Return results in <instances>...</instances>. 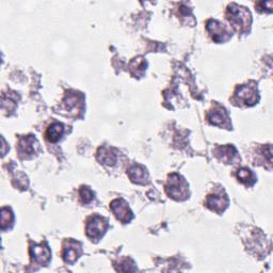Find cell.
<instances>
[{
	"instance_id": "obj_18",
	"label": "cell",
	"mask_w": 273,
	"mask_h": 273,
	"mask_svg": "<svg viewBox=\"0 0 273 273\" xmlns=\"http://www.w3.org/2000/svg\"><path fill=\"white\" fill-rule=\"evenodd\" d=\"M13 222V214L9 208L1 209V229L5 231L9 228V225Z\"/></svg>"
},
{
	"instance_id": "obj_14",
	"label": "cell",
	"mask_w": 273,
	"mask_h": 273,
	"mask_svg": "<svg viewBox=\"0 0 273 273\" xmlns=\"http://www.w3.org/2000/svg\"><path fill=\"white\" fill-rule=\"evenodd\" d=\"M216 155L224 162L230 163L234 160V158L237 155V151L234 146H232V145L220 146V148H218L216 150Z\"/></svg>"
},
{
	"instance_id": "obj_13",
	"label": "cell",
	"mask_w": 273,
	"mask_h": 273,
	"mask_svg": "<svg viewBox=\"0 0 273 273\" xmlns=\"http://www.w3.org/2000/svg\"><path fill=\"white\" fill-rule=\"evenodd\" d=\"M208 121L216 126H225L229 123V117L224 109L218 108L211 110L207 116Z\"/></svg>"
},
{
	"instance_id": "obj_19",
	"label": "cell",
	"mask_w": 273,
	"mask_h": 273,
	"mask_svg": "<svg viewBox=\"0 0 273 273\" xmlns=\"http://www.w3.org/2000/svg\"><path fill=\"white\" fill-rule=\"evenodd\" d=\"M80 197L82 199V202L84 204H89L92 202L93 197H94V195L90 188L88 187H81L80 189Z\"/></svg>"
},
{
	"instance_id": "obj_5",
	"label": "cell",
	"mask_w": 273,
	"mask_h": 273,
	"mask_svg": "<svg viewBox=\"0 0 273 273\" xmlns=\"http://www.w3.org/2000/svg\"><path fill=\"white\" fill-rule=\"evenodd\" d=\"M206 28H207V31L209 32V35L211 36L212 39H214V41L217 43H222L230 38V33L224 27V25H222L218 21L210 19V21L207 22Z\"/></svg>"
},
{
	"instance_id": "obj_7",
	"label": "cell",
	"mask_w": 273,
	"mask_h": 273,
	"mask_svg": "<svg viewBox=\"0 0 273 273\" xmlns=\"http://www.w3.org/2000/svg\"><path fill=\"white\" fill-rule=\"evenodd\" d=\"M236 97L242 104L248 106H253L258 102V95L256 90L250 85L239 86L236 92Z\"/></svg>"
},
{
	"instance_id": "obj_4",
	"label": "cell",
	"mask_w": 273,
	"mask_h": 273,
	"mask_svg": "<svg viewBox=\"0 0 273 273\" xmlns=\"http://www.w3.org/2000/svg\"><path fill=\"white\" fill-rule=\"evenodd\" d=\"M110 208L118 221L122 223H128L134 218V215L128 207V204L122 198H117L110 204Z\"/></svg>"
},
{
	"instance_id": "obj_6",
	"label": "cell",
	"mask_w": 273,
	"mask_h": 273,
	"mask_svg": "<svg viewBox=\"0 0 273 273\" xmlns=\"http://www.w3.org/2000/svg\"><path fill=\"white\" fill-rule=\"evenodd\" d=\"M30 255L33 262L39 265H46L50 261L51 252L46 244H35L30 248Z\"/></svg>"
},
{
	"instance_id": "obj_15",
	"label": "cell",
	"mask_w": 273,
	"mask_h": 273,
	"mask_svg": "<svg viewBox=\"0 0 273 273\" xmlns=\"http://www.w3.org/2000/svg\"><path fill=\"white\" fill-rule=\"evenodd\" d=\"M81 99L80 95H78L77 93H74V94H69L65 97L63 105L65 109L70 111L71 113H74V115H77V112L79 111V108L81 106Z\"/></svg>"
},
{
	"instance_id": "obj_9",
	"label": "cell",
	"mask_w": 273,
	"mask_h": 273,
	"mask_svg": "<svg viewBox=\"0 0 273 273\" xmlns=\"http://www.w3.org/2000/svg\"><path fill=\"white\" fill-rule=\"evenodd\" d=\"M206 205L212 211H216L218 214H221L224 209L228 207L229 199L226 196H222L221 195H211L208 196Z\"/></svg>"
},
{
	"instance_id": "obj_11",
	"label": "cell",
	"mask_w": 273,
	"mask_h": 273,
	"mask_svg": "<svg viewBox=\"0 0 273 273\" xmlns=\"http://www.w3.org/2000/svg\"><path fill=\"white\" fill-rule=\"evenodd\" d=\"M38 148V141L37 139L33 136H28L23 138L21 141H19L18 149L21 154L31 156L36 154V150Z\"/></svg>"
},
{
	"instance_id": "obj_17",
	"label": "cell",
	"mask_w": 273,
	"mask_h": 273,
	"mask_svg": "<svg viewBox=\"0 0 273 273\" xmlns=\"http://www.w3.org/2000/svg\"><path fill=\"white\" fill-rule=\"evenodd\" d=\"M237 177L239 181L245 185H252L255 182L254 174H253L250 169H246V168H241L240 170H238Z\"/></svg>"
},
{
	"instance_id": "obj_16",
	"label": "cell",
	"mask_w": 273,
	"mask_h": 273,
	"mask_svg": "<svg viewBox=\"0 0 273 273\" xmlns=\"http://www.w3.org/2000/svg\"><path fill=\"white\" fill-rule=\"evenodd\" d=\"M64 131V127L61 123H54L51 124L46 131V138L50 142H58L60 138L62 137Z\"/></svg>"
},
{
	"instance_id": "obj_3",
	"label": "cell",
	"mask_w": 273,
	"mask_h": 273,
	"mask_svg": "<svg viewBox=\"0 0 273 273\" xmlns=\"http://www.w3.org/2000/svg\"><path fill=\"white\" fill-rule=\"evenodd\" d=\"M108 222L107 220L101 216H94L89 219L86 223L85 233L91 240H98L103 237L105 232L107 231Z\"/></svg>"
},
{
	"instance_id": "obj_10",
	"label": "cell",
	"mask_w": 273,
	"mask_h": 273,
	"mask_svg": "<svg viewBox=\"0 0 273 273\" xmlns=\"http://www.w3.org/2000/svg\"><path fill=\"white\" fill-rule=\"evenodd\" d=\"M127 174L131 182L137 183V184H145L146 181L149 179V174L146 172L145 168L140 164H135L129 168L127 171Z\"/></svg>"
},
{
	"instance_id": "obj_12",
	"label": "cell",
	"mask_w": 273,
	"mask_h": 273,
	"mask_svg": "<svg viewBox=\"0 0 273 273\" xmlns=\"http://www.w3.org/2000/svg\"><path fill=\"white\" fill-rule=\"evenodd\" d=\"M97 159L104 164L113 165L117 162V157L115 150L111 148H107V146H104V148H101L98 150Z\"/></svg>"
},
{
	"instance_id": "obj_8",
	"label": "cell",
	"mask_w": 273,
	"mask_h": 273,
	"mask_svg": "<svg viewBox=\"0 0 273 273\" xmlns=\"http://www.w3.org/2000/svg\"><path fill=\"white\" fill-rule=\"evenodd\" d=\"M81 254V245L74 240H68L64 243L63 259L65 263L74 264Z\"/></svg>"
},
{
	"instance_id": "obj_1",
	"label": "cell",
	"mask_w": 273,
	"mask_h": 273,
	"mask_svg": "<svg viewBox=\"0 0 273 273\" xmlns=\"http://www.w3.org/2000/svg\"><path fill=\"white\" fill-rule=\"evenodd\" d=\"M228 19L237 30H243L246 27H249V25L251 24L250 12L236 4H232L229 6Z\"/></svg>"
},
{
	"instance_id": "obj_2",
	"label": "cell",
	"mask_w": 273,
	"mask_h": 273,
	"mask_svg": "<svg viewBox=\"0 0 273 273\" xmlns=\"http://www.w3.org/2000/svg\"><path fill=\"white\" fill-rule=\"evenodd\" d=\"M166 192L174 199H184L188 195V185L185 179L178 174H173L169 177Z\"/></svg>"
}]
</instances>
